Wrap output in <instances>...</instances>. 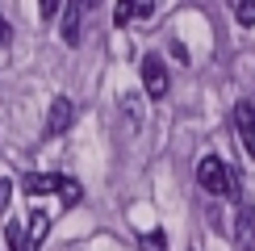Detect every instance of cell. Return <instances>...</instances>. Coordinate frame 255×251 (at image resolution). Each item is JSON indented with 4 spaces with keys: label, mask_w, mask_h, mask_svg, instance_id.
<instances>
[{
    "label": "cell",
    "mask_w": 255,
    "mask_h": 251,
    "mask_svg": "<svg viewBox=\"0 0 255 251\" xmlns=\"http://www.w3.org/2000/svg\"><path fill=\"white\" fill-rule=\"evenodd\" d=\"M197 184L205 188L209 197H239L235 167H230L226 159H218V155H205V159L197 163Z\"/></svg>",
    "instance_id": "1"
},
{
    "label": "cell",
    "mask_w": 255,
    "mask_h": 251,
    "mask_svg": "<svg viewBox=\"0 0 255 251\" xmlns=\"http://www.w3.org/2000/svg\"><path fill=\"white\" fill-rule=\"evenodd\" d=\"M142 88H146V97H167V67H163V59L159 55H146L142 59Z\"/></svg>",
    "instance_id": "2"
},
{
    "label": "cell",
    "mask_w": 255,
    "mask_h": 251,
    "mask_svg": "<svg viewBox=\"0 0 255 251\" xmlns=\"http://www.w3.org/2000/svg\"><path fill=\"white\" fill-rule=\"evenodd\" d=\"M84 13H88V4H84V0H67V4H63V42H67V46H76L80 42V34H84Z\"/></svg>",
    "instance_id": "3"
},
{
    "label": "cell",
    "mask_w": 255,
    "mask_h": 251,
    "mask_svg": "<svg viewBox=\"0 0 255 251\" xmlns=\"http://www.w3.org/2000/svg\"><path fill=\"white\" fill-rule=\"evenodd\" d=\"M235 130L243 134V146H247V155L255 159V105H247V101L235 105Z\"/></svg>",
    "instance_id": "4"
},
{
    "label": "cell",
    "mask_w": 255,
    "mask_h": 251,
    "mask_svg": "<svg viewBox=\"0 0 255 251\" xmlns=\"http://www.w3.org/2000/svg\"><path fill=\"white\" fill-rule=\"evenodd\" d=\"M71 122H76V105H71L67 97H55V105H50V113H46V134L71 130Z\"/></svg>",
    "instance_id": "5"
},
{
    "label": "cell",
    "mask_w": 255,
    "mask_h": 251,
    "mask_svg": "<svg viewBox=\"0 0 255 251\" xmlns=\"http://www.w3.org/2000/svg\"><path fill=\"white\" fill-rule=\"evenodd\" d=\"M151 13H155V0H118V13H113V21H118V25H126V21L151 17Z\"/></svg>",
    "instance_id": "6"
},
{
    "label": "cell",
    "mask_w": 255,
    "mask_h": 251,
    "mask_svg": "<svg viewBox=\"0 0 255 251\" xmlns=\"http://www.w3.org/2000/svg\"><path fill=\"white\" fill-rule=\"evenodd\" d=\"M21 184H25V193H34V197H38V193H59L63 176H50V172H46V176H42V172H29Z\"/></svg>",
    "instance_id": "7"
},
{
    "label": "cell",
    "mask_w": 255,
    "mask_h": 251,
    "mask_svg": "<svg viewBox=\"0 0 255 251\" xmlns=\"http://www.w3.org/2000/svg\"><path fill=\"white\" fill-rule=\"evenodd\" d=\"M235 235H239V247L243 251H255V214H251V209H243V214H239Z\"/></svg>",
    "instance_id": "8"
},
{
    "label": "cell",
    "mask_w": 255,
    "mask_h": 251,
    "mask_svg": "<svg viewBox=\"0 0 255 251\" xmlns=\"http://www.w3.org/2000/svg\"><path fill=\"white\" fill-rule=\"evenodd\" d=\"M46 230H50V218L42 214V209H34V214H29V239H25L29 251H38V243H42V235H46Z\"/></svg>",
    "instance_id": "9"
},
{
    "label": "cell",
    "mask_w": 255,
    "mask_h": 251,
    "mask_svg": "<svg viewBox=\"0 0 255 251\" xmlns=\"http://www.w3.org/2000/svg\"><path fill=\"white\" fill-rule=\"evenodd\" d=\"M235 17H239V25H255V0H235Z\"/></svg>",
    "instance_id": "10"
},
{
    "label": "cell",
    "mask_w": 255,
    "mask_h": 251,
    "mask_svg": "<svg viewBox=\"0 0 255 251\" xmlns=\"http://www.w3.org/2000/svg\"><path fill=\"white\" fill-rule=\"evenodd\" d=\"M59 193H63V205H76L80 197H84V193H80V184H76V180H67V176H63V184H59Z\"/></svg>",
    "instance_id": "11"
},
{
    "label": "cell",
    "mask_w": 255,
    "mask_h": 251,
    "mask_svg": "<svg viewBox=\"0 0 255 251\" xmlns=\"http://www.w3.org/2000/svg\"><path fill=\"white\" fill-rule=\"evenodd\" d=\"M142 247H146V251H167V239L155 230V235H146V239H142Z\"/></svg>",
    "instance_id": "12"
},
{
    "label": "cell",
    "mask_w": 255,
    "mask_h": 251,
    "mask_svg": "<svg viewBox=\"0 0 255 251\" xmlns=\"http://www.w3.org/2000/svg\"><path fill=\"white\" fill-rule=\"evenodd\" d=\"M8 42H13V25H8V21H4V13H0V50H4Z\"/></svg>",
    "instance_id": "13"
},
{
    "label": "cell",
    "mask_w": 255,
    "mask_h": 251,
    "mask_svg": "<svg viewBox=\"0 0 255 251\" xmlns=\"http://www.w3.org/2000/svg\"><path fill=\"white\" fill-rule=\"evenodd\" d=\"M38 8H42V17H55L59 13V0H38Z\"/></svg>",
    "instance_id": "14"
},
{
    "label": "cell",
    "mask_w": 255,
    "mask_h": 251,
    "mask_svg": "<svg viewBox=\"0 0 255 251\" xmlns=\"http://www.w3.org/2000/svg\"><path fill=\"white\" fill-rule=\"evenodd\" d=\"M8 193H13V184H8V180H0V209L8 205Z\"/></svg>",
    "instance_id": "15"
},
{
    "label": "cell",
    "mask_w": 255,
    "mask_h": 251,
    "mask_svg": "<svg viewBox=\"0 0 255 251\" xmlns=\"http://www.w3.org/2000/svg\"><path fill=\"white\" fill-rule=\"evenodd\" d=\"M84 4H88V8H97V4H101V0H84Z\"/></svg>",
    "instance_id": "16"
}]
</instances>
